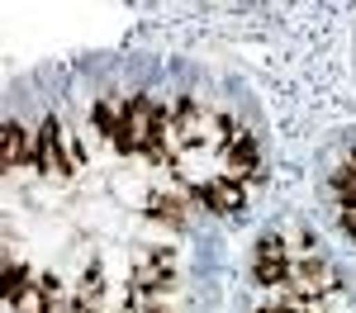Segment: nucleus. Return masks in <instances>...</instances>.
I'll return each mask as SVG.
<instances>
[{"label": "nucleus", "mask_w": 356, "mask_h": 313, "mask_svg": "<svg viewBox=\"0 0 356 313\" xmlns=\"http://www.w3.org/2000/svg\"><path fill=\"white\" fill-rule=\"evenodd\" d=\"M24 162H33V147H29V138H24V124L5 119V124H0V171H15V167H24Z\"/></svg>", "instance_id": "obj_3"}, {"label": "nucleus", "mask_w": 356, "mask_h": 313, "mask_svg": "<svg viewBox=\"0 0 356 313\" xmlns=\"http://www.w3.org/2000/svg\"><path fill=\"white\" fill-rule=\"evenodd\" d=\"M33 171H38V176H72V171H76L72 147H62V124H57V119H43V128H38Z\"/></svg>", "instance_id": "obj_1"}, {"label": "nucleus", "mask_w": 356, "mask_h": 313, "mask_svg": "<svg viewBox=\"0 0 356 313\" xmlns=\"http://www.w3.org/2000/svg\"><path fill=\"white\" fill-rule=\"evenodd\" d=\"M100 294H105V266L90 261L81 271V299H95V304H100Z\"/></svg>", "instance_id": "obj_11"}, {"label": "nucleus", "mask_w": 356, "mask_h": 313, "mask_svg": "<svg viewBox=\"0 0 356 313\" xmlns=\"http://www.w3.org/2000/svg\"><path fill=\"white\" fill-rule=\"evenodd\" d=\"M90 119H95V133H100V138H114V133H119V114H114L105 100L90 105Z\"/></svg>", "instance_id": "obj_12"}, {"label": "nucleus", "mask_w": 356, "mask_h": 313, "mask_svg": "<svg viewBox=\"0 0 356 313\" xmlns=\"http://www.w3.org/2000/svg\"><path fill=\"white\" fill-rule=\"evenodd\" d=\"M171 133L181 147H204V114L195 105L191 95H181L176 100V110H171Z\"/></svg>", "instance_id": "obj_2"}, {"label": "nucleus", "mask_w": 356, "mask_h": 313, "mask_svg": "<svg viewBox=\"0 0 356 313\" xmlns=\"http://www.w3.org/2000/svg\"><path fill=\"white\" fill-rule=\"evenodd\" d=\"M352 167H356V152H352Z\"/></svg>", "instance_id": "obj_18"}, {"label": "nucleus", "mask_w": 356, "mask_h": 313, "mask_svg": "<svg viewBox=\"0 0 356 313\" xmlns=\"http://www.w3.org/2000/svg\"><path fill=\"white\" fill-rule=\"evenodd\" d=\"M290 285H300V289H337V280H332V271L318 261V256H304V261H295V280Z\"/></svg>", "instance_id": "obj_6"}, {"label": "nucleus", "mask_w": 356, "mask_h": 313, "mask_svg": "<svg viewBox=\"0 0 356 313\" xmlns=\"http://www.w3.org/2000/svg\"><path fill=\"white\" fill-rule=\"evenodd\" d=\"M223 167H228V176H238V180H243V176L261 180V152H257V138H252V133H243V138L223 152Z\"/></svg>", "instance_id": "obj_4"}, {"label": "nucleus", "mask_w": 356, "mask_h": 313, "mask_svg": "<svg viewBox=\"0 0 356 313\" xmlns=\"http://www.w3.org/2000/svg\"><path fill=\"white\" fill-rule=\"evenodd\" d=\"M62 313H100V304H95V299H81V294H76V299H72V304H67Z\"/></svg>", "instance_id": "obj_15"}, {"label": "nucleus", "mask_w": 356, "mask_h": 313, "mask_svg": "<svg viewBox=\"0 0 356 313\" xmlns=\"http://www.w3.org/2000/svg\"><path fill=\"white\" fill-rule=\"evenodd\" d=\"M271 256H285V237H280V232L257 237V261H271Z\"/></svg>", "instance_id": "obj_13"}, {"label": "nucleus", "mask_w": 356, "mask_h": 313, "mask_svg": "<svg viewBox=\"0 0 356 313\" xmlns=\"http://www.w3.org/2000/svg\"><path fill=\"white\" fill-rule=\"evenodd\" d=\"M143 313H171V309H166L162 299H147V304H143Z\"/></svg>", "instance_id": "obj_17"}, {"label": "nucleus", "mask_w": 356, "mask_h": 313, "mask_svg": "<svg viewBox=\"0 0 356 313\" xmlns=\"http://www.w3.org/2000/svg\"><path fill=\"white\" fill-rule=\"evenodd\" d=\"M252 280L266 285V289H285V285L295 280V261H290V256H271V261H257V266H252Z\"/></svg>", "instance_id": "obj_7"}, {"label": "nucleus", "mask_w": 356, "mask_h": 313, "mask_svg": "<svg viewBox=\"0 0 356 313\" xmlns=\"http://www.w3.org/2000/svg\"><path fill=\"white\" fill-rule=\"evenodd\" d=\"M186 195H191L195 204H204V209H214V214H228V204L219 199L214 180H191V185H186Z\"/></svg>", "instance_id": "obj_10"}, {"label": "nucleus", "mask_w": 356, "mask_h": 313, "mask_svg": "<svg viewBox=\"0 0 356 313\" xmlns=\"http://www.w3.org/2000/svg\"><path fill=\"white\" fill-rule=\"evenodd\" d=\"M33 285H38V276L29 271L24 261H5V304H15V299L29 294Z\"/></svg>", "instance_id": "obj_8"}, {"label": "nucleus", "mask_w": 356, "mask_h": 313, "mask_svg": "<svg viewBox=\"0 0 356 313\" xmlns=\"http://www.w3.org/2000/svg\"><path fill=\"white\" fill-rule=\"evenodd\" d=\"M38 289H43V294H53V299H62V280H57L53 271H43V276H38Z\"/></svg>", "instance_id": "obj_14"}, {"label": "nucleus", "mask_w": 356, "mask_h": 313, "mask_svg": "<svg viewBox=\"0 0 356 313\" xmlns=\"http://www.w3.org/2000/svg\"><path fill=\"white\" fill-rule=\"evenodd\" d=\"M332 195H337V204L347 214H356V167L352 162H342V167L332 171Z\"/></svg>", "instance_id": "obj_9"}, {"label": "nucleus", "mask_w": 356, "mask_h": 313, "mask_svg": "<svg viewBox=\"0 0 356 313\" xmlns=\"http://www.w3.org/2000/svg\"><path fill=\"white\" fill-rule=\"evenodd\" d=\"M143 209H147L157 223H166L171 232H186V204H181L176 195H162V190H157V195H147Z\"/></svg>", "instance_id": "obj_5"}, {"label": "nucleus", "mask_w": 356, "mask_h": 313, "mask_svg": "<svg viewBox=\"0 0 356 313\" xmlns=\"http://www.w3.org/2000/svg\"><path fill=\"white\" fill-rule=\"evenodd\" d=\"M342 232L356 242V214H347V209H342Z\"/></svg>", "instance_id": "obj_16"}]
</instances>
